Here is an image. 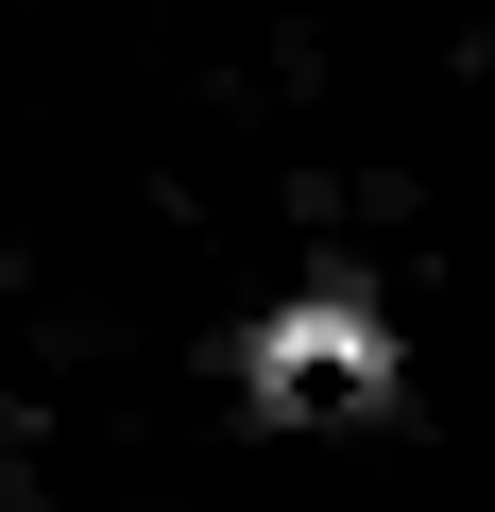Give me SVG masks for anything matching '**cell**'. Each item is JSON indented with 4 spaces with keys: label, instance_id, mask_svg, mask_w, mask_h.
I'll use <instances>...</instances> for the list:
<instances>
[{
    "label": "cell",
    "instance_id": "cell-1",
    "mask_svg": "<svg viewBox=\"0 0 495 512\" xmlns=\"http://www.w3.org/2000/svg\"><path fill=\"white\" fill-rule=\"evenodd\" d=\"M393 359H376V325L359 308H291V342H274V410H359Z\"/></svg>",
    "mask_w": 495,
    "mask_h": 512
}]
</instances>
